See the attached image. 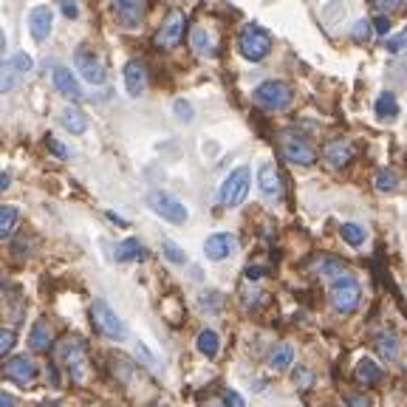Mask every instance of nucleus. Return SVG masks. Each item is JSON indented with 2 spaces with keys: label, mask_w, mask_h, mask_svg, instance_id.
Instances as JSON below:
<instances>
[{
  "label": "nucleus",
  "mask_w": 407,
  "mask_h": 407,
  "mask_svg": "<svg viewBox=\"0 0 407 407\" xmlns=\"http://www.w3.org/2000/svg\"><path fill=\"white\" fill-rule=\"evenodd\" d=\"M404 40H407V32H404V34H399V37H391V40H385V49H388L391 54H396V51H402Z\"/></svg>",
  "instance_id": "obj_41"
},
{
  "label": "nucleus",
  "mask_w": 407,
  "mask_h": 407,
  "mask_svg": "<svg viewBox=\"0 0 407 407\" xmlns=\"http://www.w3.org/2000/svg\"><path fill=\"white\" fill-rule=\"evenodd\" d=\"M193 49H196V54H201V57H209V54L215 51L212 34H209L207 29H196V32H193Z\"/></svg>",
  "instance_id": "obj_31"
},
{
  "label": "nucleus",
  "mask_w": 407,
  "mask_h": 407,
  "mask_svg": "<svg viewBox=\"0 0 407 407\" xmlns=\"http://www.w3.org/2000/svg\"><path fill=\"white\" fill-rule=\"evenodd\" d=\"M34 68V60L26 54V51H17L14 57H9L3 62V77H0V88H3V93L14 91L20 85V80L29 74V71Z\"/></svg>",
  "instance_id": "obj_8"
},
{
  "label": "nucleus",
  "mask_w": 407,
  "mask_h": 407,
  "mask_svg": "<svg viewBox=\"0 0 407 407\" xmlns=\"http://www.w3.org/2000/svg\"><path fill=\"white\" fill-rule=\"evenodd\" d=\"M45 145H49V148H51V150H54V153H57L60 159H68V150H65V148L60 145V141H57L54 136H45Z\"/></svg>",
  "instance_id": "obj_43"
},
{
  "label": "nucleus",
  "mask_w": 407,
  "mask_h": 407,
  "mask_svg": "<svg viewBox=\"0 0 407 407\" xmlns=\"http://www.w3.org/2000/svg\"><path fill=\"white\" fill-rule=\"evenodd\" d=\"M113 257H116L119 263H130V260H139V257H145V246H141V241H139V237H128V241H122V244L116 246Z\"/></svg>",
  "instance_id": "obj_26"
},
{
  "label": "nucleus",
  "mask_w": 407,
  "mask_h": 407,
  "mask_svg": "<svg viewBox=\"0 0 407 407\" xmlns=\"http://www.w3.org/2000/svg\"><path fill=\"white\" fill-rule=\"evenodd\" d=\"M359 297H362V286L353 275H342L337 280H331V305L340 311V314H351V311L359 305Z\"/></svg>",
  "instance_id": "obj_5"
},
{
  "label": "nucleus",
  "mask_w": 407,
  "mask_h": 407,
  "mask_svg": "<svg viewBox=\"0 0 407 407\" xmlns=\"http://www.w3.org/2000/svg\"><path fill=\"white\" fill-rule=\"evenodd\" d=\"M60 365L68 371L71 379L85 382V379H88V359H85L82 342H77V340L62 342V345H60Z\"/></svg>",
  "instance_id": "obj_7"
},
{
  "label": "nucleus",
  "mask_w": 407,
  "mask_h": 407,
  "mask_svg": "<svg viewBox=\"0 0 407 407\" xmlns=\"http://www.w3.org/2000/svg\"><path fill=\"white\" fill-rule=\"evenodd\" d=\"M12 187V178H9V173H3L0 176V189H9Z\"/></svg>",
  "instance_id": "obj_47"
},
{
  "label": "nucleus",
  "mask_w": 407,
  "mask_h": 407,
  "mask_svg": "<svg viewBox=\"0 0 407 407\" xmlns=\"http://www.w3.org/2000/svg\"><path fill=\"white\" fill-rule=\"evenodd\" d=\"M294 356H297V351H294L292 342H277V345L272 348V353H269V368H272V371L292 368V365H294Z\"/></svg>",
  "instance_id": "obj_21"
},
{
  "label": "nucleus",
  "mask_w": 407,
  "mask_h": 407,
  "mask_svg": "<svg viewBox=\"0 0 407 407\" xmlns=\"http://www.w3.org/2000/svg\"><path fill=\"white\" fill-rule=\"evenodd\" d=\"M356 379L368 382V385H376V382L382 379V368L373 362V359H359L356 362Z\"/></svg>",
  "instance_id": "obj_30"
},
{
  "label": "nucleus",
  "mask_w": 407,
  "mask_h": 407,
  "mask_svg": "<svg viewBox=\"0 0 407 407\" xmlns=\"http://www.w3.org/2000/svg\"><path fill=\"white\" fill-rule=\"evenodd\" d=\"M91 320H93V328H97L102 337H108V340H113V342H128L130 331H128L125 320L119 317L102 297L91 303Z\"/></svg>",
  "instance_id": "obj_1"
},
{
  "label": "nucleus",
  "mask_w": 407,
  "mask_h": 407,
  "mask_svg": "<svg viewBox=\"0 0 407 407\" xmlns=\"http://www.w3.org/2000/svg\"><path fill=\"white\" fill-rule=\"evenodd\" d=\"M125 88H128V93H130L133 100L145 93V88H148V71H145V62L130 60V62L125 65Z\"/></svg>",
  "instance_id": "obj_17"
},
{
  "label": "nucleus",
  "mask_w": 407,
  "mask_h": 407,
  "mask_svg": "<svg viewBox=\"0 0 407 407\" xmlns=\"http://www.w3.org/2000/svg\"><path fill=\"white\" fill-rule=\"evenodd\" d=\"M111 12L125 29H139L145 17V0H111Z\"/></svg>",
  "instance_id": "obj_11"
},
{
  "label": "nucleus",
  "mask_w": 407,
  "mask_h": 407,
  "mask_svg": "<svg viewBox=\"0 0 407 407\" xmlns=\"http://www.w3.org/2000/svg\"><path fill=\"white\" fill-rule=\"evenodd\" d=\"M136 356L141 359V362H148L153 371H164V362H159V359H156V353L153 351H148V345H136Z\"/></svg>",
  "instance_id": "obj_35"
},
{
  "label": "nucleus",
  "mask_w": 407,
  "mask_h": 407,
  "mask_svg": "<svg viewBox=\"0 0 407 407\" xmlns=\"http://www.w3.org/2000/svg\"><path fill=\"white\" fill-rule=\"evenodd\" d=\"M373 32H376V34H388V32H391V17H388V14H379V17L373 20Z\"/></svg>",
  "instance_id": "obj_40"
},
{
  "label": "nucleus",
  "mask_w": 407,
  "mask_h": 407,
  "mask_svg": "<svg viewBox=\"0 0 407 407\" xmlns=\"http://www.w3.org/2000/svg\"><path fill=\"white\" fill-rule=\"evenodd\" d=\"M60 125L68 130V133H74V136H82L88 130V116L80 111V108H65L60 113Z\"/></svg>",
  "instance_id": "obj_22"
},
{
  "label": "nucleus",
  "mask_w": 407,
  "mask_h": 407,
  "mask_svg": "<svg viewBox=\"0 0 407 407\" xmlns=\"http://www.w3.org/2000/svg\"><path fill=\"white\" fill-rule=\"evenodd\" d=\"M173 113H176V119H181V122H193V105L184 102V100L173 102Z\"/></svg>",
  "instance_id": "obj_38"
},
{
  "label": "nucleus",
  "mask_w": 407,
  "mask_h": 407,
  "mask_svg": "<svg viewBox=\"0 0 407 407\" xmlns=\"http://www.w3.org/2000/svg\"><path fill=\"white\" fill-rule=\"evenodd\" d=\"M292 379H294V385H297L300 391H308L311 385H314V371H311V368H303V365H297Z\"/></svg>",
  "instance_id": "obj_34"
},
{
  "label": "nucleus",
  "mask_w": 407,
  "mask_h": 407,
  "mask_svg": "<svg viewBox=\"0 0 407 407\" xmlns=\"http://www.w3.org/2000/svg\"><path fill=\"white\" fill-rule=\"evenodd\" d=\"M74 65H77V71L82 74L85 82H91V85L105 82V65H102V60L97 54L88 49V45H80V49L74 51Z\"/></svg>",
  "instance_id": "obj_9"
},
{
  "label": "nucleus",
  "mask_w": 407,
  "mask_h": 407,
  "mask_svg": "<svg viewBox=\"0 0 407 407\" xmlns=\"http://www.w3.org/2000/svg\"><path fill=\"white\" fill-rule=\"evenodd\" d=\"M283 156L289 159L292 164H300V167H308V164H314V161H317L314 148H311L308 141L300 139V136H289V139L283 141Z\"/></svg>",
  "instance_id": "obj_14"
},
{
  "label": "nucleus",
  "mask_w": 407,
  "mask_h": 407,
  "mask_svg": "<svg viewBox=\"0 0 407 407\" xmlns=\"http://www.w3.org/2000/svg\"><path fill=\"white\" fill-rule=\"evenodd\" d=\"M237 49H241V54L246 60L260 62L272 51V34L266 29H260L257 23H249V26H244L241 34H237Z\"/></svg>",
  "instance_id": "obj_2"
},
{
  "label": "nucleus",
  "mask_w": 407,
  "mask_h": 407,
  "mask_svg": "<svg viewBox=\"0 0 407 407\" xmlns=\"http://www.w3.org/2000/svg\"><path fill=\"white\" fill-rule=\"evenodd\" d=\"M373 348H376V353L382 359H399V353H402V342H399L396 334H391V331H382L376 337V342H373Z\"/></svg>",
  "instance_id": "obj_24"
},
{
  "label": "nucleus",
  "mask_w": 407,
  "mask_h": 407,
  "mask_svg": "<svg viewBox=\"0 0 407 407\" xmlns=\"http://www.w3.org/2000/svg\"><path fill=\"white\" fill-rule=\"evenodd\" d=\"M323 153H325V161L328 164L345 167L351 161V156H353V148H351V141H345V139H334V141H328V145H325Z\"/></svg>",
  "instance_id": "obj_20"
},
{
  "label": "nucleus",
  "mask_w": 407,
  "mask_h": 407,
  "mask_svg": "<svg viewBox=\"0 0 407 407\" xmlns=\"http://www.w3.org/2000/svg\"><path fill=\"white\" fill-rule=\"evenodd\" d=\"M148 207L156 215H161L167 224H176V226L187 224V218H189V209L184 207V201L176 198L173 193H167V189H153V193L148 196Z\"/></svg>",
  "instance_id": "obj_4"
},
{
  "label": "nucleus",
  "mask_w": 407,
  "mask_h": 407,
  "mask_svg": "<svg viewBox=\"0 0 407 407\" xmlns=\"http://www.w3.org/2000/svg\"><path fill=\"white\" fill-rule=\"evenodd\" d=\"M373 184H376L379 193H393V189H399V176L393 170H379Z\"/></svg>",
  "instance_id": "obj_32"
},
{
  "label": "nucleus",
  "mask_w": 407,
  "mask_h": 407,
  "mask_svg": "<svg viewBox=\"0 0 407 407\" xmlns=\"http://www.w3.org/2000/svg\"><path fill=\"white\" fill-rule=\"evenodd\" d=\"M0 407H14V399L9 393H3V396H0Z\"/></svg>",
  "instance_id": "obj_46"
},
{
  "label": "nucleus",
  "mask_w": 407,
  "mask_h": 407,
  "mask_svg": "<svg viewBox=\"0 0 407 407\" xmlns=\"http://www.w3.org/2000/svg\"><path fill=\"white\" fill-rule=\"evenodd\" d=\"M235 249H237V241L232 232H212L204 241V255L209 260H226Z\"/></svg>",
  "instance_id": "obj_13"
},
{
  "label": "nucleus",
  "mask_w": 407,
  "mask_h": 407,
  "mask_svg": "<svg viewBox=\"0 0 407 407\" xmlns=\"http://www.w3.org/2000/svg\"><path fill=\"white\" fill-rule=\"evenodd\" d=\"M371 32H373V23L371 20H359L356 26H353V32H351V37L356 43H368L371 40Z\"/></svg>",
  "instance_id": "obj_36"
},
{
  "label": "nucleus",
  "mask_w": 407,
  "mask_h": 407,
  "mask_svg": "<svg viewBox=\"0 0 407 407\" xmlns=\"http://www.w3.org/2000/svg\"><path fill=\"white\" fill-rule=\"evenodd\" d=\"M54 342V334H51V325L45 323V320H37L32 325V334H29V348L34 353H43V351H49Z\"/></svg>",
  "instance_id": "obj_19"
},
{
  "label": "nucleus",
  "mask_w": 407,
  "mask_h": 407,
  "mask_svg": "<svg viewBox=\"0 0 407 407\" xmlns=\"http://www.w3.org/2000/svg\"><path fill=\"white\" fill-rule=\"evenodd\" d=\"M201 407H224V404H215V402H207V404H201Z\"/></svg>",
  "instance_id": "obj_48"
},
{
  "label": "nucleus",
  "mask_w": 407,
  "mask_h": 407,
  "mask_svg": "<svg viewBox=\"0 0 407 407\" xmlns=\"http://www.w3.org/2000/svg\"><path fill=\"white\" fill-rule=\"evenodd\" d=\"M161 252H164V257L170 263H176V266H184V263H187V252L176 241H161Z\"/></svg>",
  "instance_id": "obj_33"
},
{
  "label": "nucleus",
  "mask_w": 407,
  "mask_h": 407,
  "mask_svg": "<svg viewBox=\"0 0 407 407\" xmlns=\"http://www.w3.org/2000/svg\"><path fill=\"white\" fill-rule=\"evenodd\" d=\"M314 272H317L320 277H331V280H337V277L348 275V272H345V260L334 257V255H323V257H317V260H314Z\"/></svg>",
  "instance_id": "obj_23"
},
{
  "label": "nucleus",
  "mask_w": 407,
  "mask_h": 407,
  "mask_svg": "<svg viewBox=\"0 0 407 407\" xmlns=\"http://www.w3.org/2000/svg\"><path fill=\"white\" fill-rule=\"evenodd\" d=\"M348 407H371V399L368 396H359V393H353V396H348V402H345Z\"/></svg>",
  "instance_id": "obj_44"
},
{
  "label": "nucleus",
  "mask_w": 407,
  "mask_h": 407,
  "mask_svg": "<svg viewBox=\"0 0 407 407\" xmlns=\"http://www.w3.org/2000/svg\"><path fill=\"white\" fill-rule=\"evenodd\" d=\"M6 376L14 382V385H32V382L37 379V365H34V359L26 356V353H20V356H12L9 362H6Z\"/></svg>",
  "instance_id": "obj_12"
},
{
  "label": "nucleus",
  "mask_w": 407,
  "mask_h": 407,
  "mask_svg": "<svg viewBox=\"0 0 407 407\" xmlns=\"http://www.w3.org/2000/svg\"><path fill=\"white\" fill-rule=\"evenodd\" d=\"M255 102L260 105V108H266V111H286L292 105V88L286 85V82H280V80H266V82H260L257 88H255Z\"/></svg>",
  "instance_id": "obj_6"
},
{
  "label": "nucleus",
  "mask_w": 407,
  "mask_h": 407,
  "mask_svg": "<svg viewBox=\"0 0 407 407\" xmlns=\"http://www.w3.org/2000/svg\"><path fill=\"white\" fill-rule=\"evenodd\" d=\"M196 348H198V353H204L207 359L218 356V351H221V340H218V331H212V328H204V331L198 334V340H196Z\"/></svg>",
  "instance_id": "obj_27"
},
{
  "label": "nucleus",
  "mask_w": 407,
  "mask_h": 407,
  "mask_svg": "<svg viewBox=\"0 0 407 407\" xmlns=\"http://www.w3.org/2000/svg\"><path fill=\"white\" fill-rule=\"evenodd\" d=\"M184 26H187L184 12L173 9L170 14H167V20L161 23V29L156 34V45L159 49H176V45L181 43V37H184Z\"/></svg>",
  "instance_id": "obj_10"
},
{
  "label": "nucleus",
  "mask_w": 407,
  "mask_h": 407,
  "mask_svg": "<svg viewBox=\"0 0 407 407\" xmlns=\"http://www.w3.org/2000/svg\"><path fill=\"white\" fill-rule=\"evenodd\" d=\"M224 399H226V407H246L244 396L237 393V391H226V393H224Z\"/></svg>",
  "instance_id": "obj_42"
},
{
  "label": "nucleus",
  "mask_w": 407,
  "mask_h": 407,
  "mask_svg": "<svg viewBox=\"0 0 407 407\" xmlns=\"http://www.w3.org/2000/svg\"><path fill=\"white\" fill-rule=\"evenodd\" d=\"M51 26H54V12H51L49 6H34V9L29 12V32H32V37H34L37 43L49 40Z\"/></svg>",
  "instance_id": "obj_16"
},
{
  "label": "nucleus",
  "mask_w": 407,
  "mask_h": 407,
  "mask_svg": "<svg viewBox=\"0 0 407 407\" xmlns=\"http://www.w3.org/2000/svg\"><path fill=\"white\" fill-rule=\"evenodd\" d=\"M249 184H252V173H249V167H235V170L224 178L221 189H218V201L229 209L235 207H241L249 196Z\"/></svg>",
  "instance_id": "obj_3"
},
{
  "label": "nucleus",
  "mask_w": 407,
  "mask_h": 407,
  "mask_svg": "<svg viewBox=\"0 0 407 407\" xmlns=\"http://www.w3.org/2000/svg\"><path fill=\"white\" fill-rule=\"evenodd\" d=\"M14 342H17V334H14L12 328H3V331H0V353L9 356L12 348H14Z\"/></svg>",
  "instance_id": "obj_37"
},
{
  "label": "nucleus",
  "mask_w": 407,
  "mask_h": 407,
  "mask_svg": "<svg viewBox=\"0 0 407 407\" xmlns=\"http://www.w3.org/2000/svg\"><path fill=\"white\" fill-rule=\"evenodd\" d=\"M340 235H342V241H345L348 246H362V244H365V237H368V229H365L362 224L348 221V224L340 226Z\"/></svg>",
  "instance_id": "obj_28"
},
{
  "label": "nucleus",
  "mask_w": 407,
  "mask_h": 407,
  "mask_svg": "<svg viewBox=\"0 0 407 407\" xmlns=\"http://www.w3.org/2000/svg\"><path fill=\"white\" fill-rule=\"evenodd\" d=\"M54 88L62 93V97H68V100H82L85 93H82V85H80V80L71 74L68 68H54Z\"/></svg>",
  "instance_id": "obj_18"
},
{
  "label": "nucleus",
  "mask_w": 407,
  "mask_h": 407,
  "mask_svg": "<svg viewBox=\"0 0 407 407\" xmlns=\"http://www.w3.org/2000/svg\"><path fill=\"white\" fill-rule=\"evenodd\" d=\"M62 14H65L68 20H74V17L80 14V9H77L74 0H62Z\"/></svg>",
  "instance_id": "obj_45"
},
{
  "label": "nucleus",
  "mask_w": 407,
  "mask_h": 407,
  "mask_svg": "<svg viewBox=\"0 0 407 407\" xmlns=\"http://www.w3.org/2000/svg\"><path fill=\"white\" fill-rule=\"evenodd\" d=\"M17 221H20V209L6 204L0 209V237H12V232L17 229Z\"/></svg>",
  "instance_id": "obj_29"
},
{
  "label": "nucleus",
  "mask_w": 407,
  "mask_h": 407,
  "mask_svg": "<svg viewBox=\"0 0 407 407\" xmlns=\"http://www.w3.org/2000/svg\"><path fill=\"white\" fill-rule=\"evenodd\" d=\"M402 3H404V0H371V6H373L376 12H382V14H388V12L399 9Z\"/></svg>",
  "instance_id": "obj_39"
},
{
  "label": "nucleus",
  "mask_w": 407,
  "mask_h": 407,
  "mask_svg": "<svg viewBox=\"0 0 407 407\" xmlns=\"http://www.w3.org/2000/svg\"><path fill=\"white\" fill-rule=\"evenodd\" d=\"M257 187H260V193L266 196L269 201H277L283 196V181H280V173H277V167L272 161H263L260 164V170H257Z\"/></svg>",
  "instance_id": "obj_15"
},
{
  "label": "nucleus",
  "mask_w": 407,
  "mask_h": 407,
  "mask_svg": "<svg viewBox=\"0 0 407 407\" xmlns=\"http://www.w3.org/2000/svg\"><path fill=\"white\" fill-rule=\"evenodd\" d=\"M376 116L382 119V122H393V119L399 116V100H396V93H391V91L379 93V100H376Z\"/></svg>",
  "instance_id": "obj_25"
},
{
  "label": "nucleus",
  "mask_w": 407,
  "mask_h": 407,
  "mask_svg": "<svg viewBox=\"0 0 407 407\" xmlns=\"http://www.w3.org/2000/svg\"><path fill=\"white\" fill-rule=\"evenodd\" d=\"M404 164H407V159H404Z\"/></svg>",
  "instance_id": "obj_49"
}]
</instances>
